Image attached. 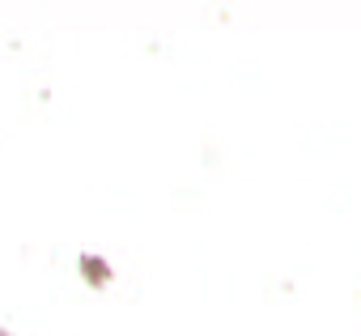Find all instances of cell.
<instances>
[{"label": "cell", "instance_id": "cell-1", "mask_svg": "<svg viewBox=\"0 0 361 336\" xmlns=\"http://www.w3.org/2000/svg\"><path fill=\"white\" fill-rule=\"evenodd\" d=\"M0 336H9V332H5V328H0Z\"/></svg>", "mask_w": 361, "mask_h": 336}]
</instances>
